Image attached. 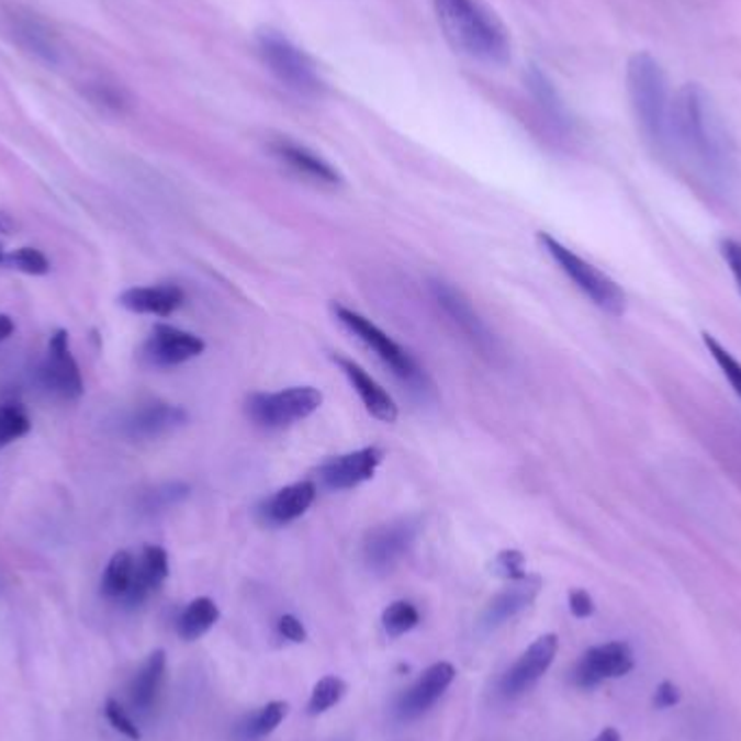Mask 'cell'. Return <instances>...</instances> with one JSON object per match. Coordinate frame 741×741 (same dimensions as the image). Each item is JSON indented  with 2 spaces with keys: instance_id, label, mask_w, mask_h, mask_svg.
<instances>
[{
  "instance_id": "obj_22",
  "label": "cell",
  "mask_w": 741,
  "mask_h": 741,
  "mask_svg": "<svg viewBox=\"0 0 741 741\" xmlns=\"http://www.w3.org/2000/svg\"><path fill=\"white\" fill-rule=\"evenodd\" d=\"M317 496V489L311 482H297L293 486H287L282 491L269 496L262 505H260V516L267 525H287L295 518H300L302 514H306V509L313 505Z\"/></svg>"
},
{
  "instance_id": "obj_43",
  "label": "cell",
  "mask_w": 741,
  "mask_h": 741,
  "mask_svg": "<svg viewBox=\"0 0 741 741\" xmlns=\"http://www.w3.org/2000/svg\"><path fill=\"white\" fill-rule=\"evenodd\" d=\"M13 228H15V224H13L11 215H7V213L0 211V235H11Z\"/></svg>"
},
{
  "instance_id": "obj_26",
  "label": "cell",
  "mask_w": 741,
  "mask_h": 741,
  "mask_svg": "<svg viewBox=\"0 0 741 741\" xmlns=\"http://www.w3.org/2000/svg\"><path fill=\"white\" fill-rule=\"evenodd\" d=\"M527 85L536 98V102L542 106L544 115L558 124L560 128H569L571 126V115L566 111L564 100L560 98L555 85L549 81V77L544 72H540L538 68H531L527 75Z\"/></svg>"
},
{
  "instance_id": "obj_20",
  "label": "cell",
  "mask_w": 741,
  "mask_h": 741,
  "mask_svg": "<svg viewBox=\"0 0 741 741\" xmlns=\"http://www.w3.org/2000/svg\"><path fill=\"white\" fill-rule=\"evenodd\" d=\"M184 423H187V412L182 411L180 406L148 404V406L133 412L126 418L124 431L131 438L150 440V438H159V436H165V434L178 429Z\"/></svg>"
},
{
  "instance_id": "obj_11",
  "label": "cell",
  "mask_w": 741,
  "mask_h": 741,
  "mask_svg": "<svg viewBox=\"0 0 741 741\" xmlns=\"http://www.w3.org/2000/svg\"><path fill=\"white\" fill-rule=\"evenodd\" d=\"M431 295L436 304L445 311V315L456 324V328L460 329L480 351L484 353L496 351L491 329L486 328V324L480 319V315L473 311V306L460 291H456L447 282H431Z\"/></svg>"
},
{
  "instance_id": "obj_12",
  "label": "cell",
  "mask_w": 741,
  "mask_h": 741,
  "mask_svg": "<svg viewBox=\"0 0 741 741\" xmlns=\"http://www.w3.org/2000/svg\"><path fill=\"white\" fill-rule=\"evenodd\" d=\"M416 523L397 520L373 529L364 542V560L373 571L393 569L412 547L416 538Z\"/></svg>"
},
{
  "instance_id": "obj_34",
  "label": "cell",
  "mask_w": 741,
  "mask_h": 741,
  "mask_svg": "<svg viewBox=\"0 0 741 741\" xmlns=\"http://www.w3.org/2000/svg\"><path fill=\"white\" fill-rule=\"evenodd\" d=\"M189 496V486L182 482H169L144 496V509L146 512H161Z\"/></svg>"
},
{
  "instance_id": "obj_21",
  "label": "cell",
  "mask_w": 741,
  "mask_h": 741,
  "mask_svg": "<svg viewBox=\"0 0 741 741\" xmlns=\"http://www.w3.org/2000/svg\"><path fill=\"white\" fill-rule=\"evenodd\" d=\"M169 575V558L167 551L161 547H146L142 558L135 564V579L133 585L128 590V594L124 596V605L128 607H137L142 605L153 592H157L165 583V579Z\"/></svg>"
},
{
  "instance_id": "obj_14",
  "label": "cell",
  "mask_w": 741,
  "mask_h": 741,
  "mask_svg": "<svg viewBox=\"0 0 741 741\" xmlns=\"http://www.w3.org/2000/svg\"><path fill=\"white\" fill-rule=\"evenodd\" d=\"M204 340L191 332L159 324L144 345V356L155 367H176L204 351Z\"/></svg>"
},
{
  "instance_id": "obj_3",
  "label": "cell",
  "mask_w": 741,
  "mask_h": 741,
  "mask_svg": "<svg viewBox=\"0 0 741 741\" xmlns=\"http://www.w3.org/2000/svg\"><path fill=\"white\" fill-rule=\"evenodd\" d=\"M627 91L642 137L661 157H667L672 98L667 77L653 55L638 53L629 59Z\"/></svg>"
},
{
  "instance_id": "obj_24",
  "label": "cell",
  "mask_w": 741,
  "mask_h": 741,
  "mask_svg": "<svg viewBox=\"0 0 741 741\" xmlns=\"http://www.w3.org/2000/svg\"><path fill=\"white\" fill-rule=\"evenodd\" d=\"M165 667H167L165 651H155L135 674L131 683V703L137 709L148 711L157 703L164 685Z\"/></svg>"
},
{
  "instance_id": "obj_32",
  "label": "cell",
  "mask_w": 741,
  "mask_h": 741,
  "mask_svg": "<svg viewBox=\"0 0 741 741\" xmlns=\"http://www.w3.org/2000/svg\"><path fill=\"white\" fill-rule=\"evenodd\" d=\"M2 262L9 265L11 269L29 273V276H46L50 271L48 258L35 247H20L11 254H4Z\"/></svg>"
},
{
  "instance_id": "obj_31",
  "label": "cell",
  "mask_w": 741,
  "mask_h": 741,
  "mask_svg": "<svg viewBox=\"0 0 741 741\" xmlns=\"http://www.w3.org/2000/svg\"><path fill=\"white\" fill-rule=\"evenodd\" d=\"M31 431V418L18 404H7L0 408V447L11 445L13 440Z\"/></svg>"
},
{
  "instance_id": "obj_45",
  "label": "cell",
  "mask_w": 741,
  "mask_h": 741,
  "mask_svg": "<svg viewBox=\"0 0 741 741\" xmlns=\"http://www.w3.org/2000/svg\"><path fill=\"white\" fill-rule=\"evenodd\" d=\"M4 260V254H2V247H0V262Z\"/></svg>"
},
{
  "instance_id": "obj_44",
  "label": "cell",
  "mask_w": 741,
  "mask_h": 741,
  "mask_svg": "<svg viewBox=\"0 0 741 741\" xmlns=\"http://www.w3.org/2000/svg\"><path fill=\"white\" fill-rule=\"evenodd\" d=\"M594 741H622V738H620V733L616 729H605V731L598 733V738Z\"/></svg>"
},
{
  "instance_id": "obj_16",
  "label": "cell",
  "mask_w": 741,
  "mask_h": 741,
  "mask_svg": "<svg viewBox=\"0 0 741 741\" xmlns=\"http://www.w3.org/2000/svg\"><path fill=\"white\" fill-rule=\"evenodd\" d=\"M9 26L15 42L37 59L46 64L59 61V40L55 31L35 13L29 11H13L9 15Z\"/></svg>"
},
{
  "instance_id": "obj_9",
  "label": "cell",
  "mask_w": 741,
  "mask_h": 741,
  "mask_svg": "<svg viewBox=\"0 0 741 741\" xmlns=\"http://www.w3.org/2000/svg\"><path fill=\"white\" fill-rule=\"evenodd\" d=\"M42 382L48 391L66 400H79L85 391L81 369L70 351V338L66 329H57L50 336L48 353L42 364Z\"/></svg>"
},
{
  "instance_id": "obj_35",
  "label": "cell",
  "mask_w": 741,
  "mask_h": 741,
  "mask_svg": "<svg viewBox=\"0 0 741 741\" xmlns=\"http://www.w3.org/2000/svg\"><path fill=\"white\" fill-rule=\"evenodd\" d=\"M104 716L109 720V725L124 738H128L131 741L142 740V731L139 727L133 722V718L126 714V709L115 700V698H109L104 703Z\"/></svg>"
},
{
  "instance_id": "obj_17",
  "label": "cell",
  "mask_w": 741,
  "mask_h": 741,
  "mask_svg": "<svg viewBox=\"0 0 741 741\" xmlns=\"http://www.w3.org/2000/svg\"><path fill=\"white\" fill-rule=\"evenodd\" d=\"M269 150L280 164L293 169L297 176H304L317 184H340V173L326 159L291 139H273Z\"/></svg>"
},
{
  "instance_id": "obj_39",
  "label": "cell",
  "mask_w": 741,
  "mask_h": 741,
  "mask_svg": "<svg viewBox=\"0 0 741 741\" xmlns=\"http://www.w3.org/2000/svg\"><path fill=\"white\" fill-rule=\"evenodd\" d=\"M681 703V689L672 681H661L653 696V705L658 709H670Z\"/></svg>"
},
{
  "instance_id": "obj_8",
  "label": "cell",
  "mask_w": 741,
  "mask_h": 741,
  "mask_svg": "<svg viewBox=\"0 0 741 741\" xmlns=\"http://www.w3.org/2000/svg\"><path fill=\"white\" fill-rule=\"evenodd\" d=\"M636 665L633 651L627 642H607L592 647L579 659L573 672V681L581 689H592L607 678H620L629 674Z\"/></svg>"
},
{
  "instance_id": "obj_36",
  "label": "cell",
  "mask_w": 741,
  "mask_h": 741,
  "mask_svg": "<svg viewBox=\"0 0 741 741\" xmlns=\"http://www.w3.org/2000/svg\"><path fill=\"white\" fill-rule=\"evenodd\" d=\"M523 564H525L523 553H518V551H503L494 560V571H496V575H501L503 579L520 581V579L527 576V573L523 571Z\"/></svg>"
},
{
  "instance_id": "obj_37",
  "label": "cell",
  "mask_w": 741,
  "mask_h": 741,
  "mask_svg": "<svg viewBox=\"0 0 741 741\" xmlns=\"http://www.w3.org/2000/svg\"><path fill=\"white\" fill-rule=\"evenodd\" d=\"M89 96H91V100L96 104H100L104 109H113V111H120L126 104V98H124L122 89H117L113 85H104V82L102 85H93V89L89 91Z\"/></svg>"
},
{
  "instance_id": "obj_5",
  "label": "cell",
  "mask_w": 741,
  "mask_h": 741,
  "mask_svg": "<svg viewBox=\"0 0 741 741\" xmlns=\"http://www.w3.org/2000/svg\"><path fill=\"white\" fill-rule=\"evenodd\" d=\"M540 244L549 251V256L560 265V269L575 282L576 289L590 297L592 304H596L607 315L620 317L627 311V297L625 291L600 269L576 256L573 249L562 246L558 239H553L547 233H540Z\"/></svg>"
},
{
  "instance_id": "obj_7",
  "label": "cell",
  "mask_w": 741,
  "mask_h": 741,
  "mask_svg": "<svg viewBox=\"0 0 741 741\" xmlns=\"http://www.w3.org/2000/svg\"><path fill=\"white\" fill-rule=\"evenodd\" d=\"M336 317L345 328L353 332L367 347H371L382 358V362L393 369L395 375H400L412 386H418L423 382V373L416 367V362L412 360L411 353L402 345H397L386 332H382L375 324H371L367 317H362V315H358L349 308H343V306L336 308Z\"/></svg>"
},
{
  "instance_id": "obj_42",
  "label": "cell",
  "mask_w": 741,
  "mask_h": 741,
  "mask_svg": "<svg viewBox=\"0 0 741 741\" xmlns=\"http://www.w3.org/2000/svg\"><path fill=\"white\" fill-rule=\"evenodd\" d=\"M13 319L7 317V315H0V343L7 340L11 334H13Z\"/></svg>"
},
{
  "instance_id": "obj_25",
  "label": "cell",
  "mask_w": 741,
  "mask_h": 741,
  "mask_svg": "<svg viewBox=\"0 0 741 741\" xmlns=\"http://www.w3.org/2000/svg\"><path fill=\"white\" fill-rule=\"evenodd\" d=\"M220 620V607L209 596H200L191 600L178 618V636L187 642L200 640L209 633Z\"/></svg>"
},
{
  "instance_id": "obj_4",
  "label": "cell",
  "mask_w": 741,
  "mask_h": 741,
  "mask_svg": "<svg viewBox=\"0 0 741 741\" xmlns=\"http://www.w3.org/2000/svg\"><path fill=\"white\" fill-rule=\"evenodd\" d=\"M256 50L267 70L287 89L306 98H317L326 91V82L319 75L317 64L306 55L304 48L293 44L280 31L276 29L258 31Z\"/></svg>"
},
{
  "instance_id": "obj_29",
  "label": "cell",
  "mask_w": 741,
  "mask_h": 741,
  "mask_svg": "<svg viewBox=\"0 0 741 741\" xmlns=\"http://www.w3.org/2000/svg\"><path fill=\"white\" fill-rule=\"evenodd\" d=\"M418 622H420L418 609H416L412 603H408V600H395V603H391V605L384 609V614H382L384 631H386L391 638L406 636V633L412 631Z\"/></svg>"
},
{
  "instance_id": "obj_19",
  "label": "cell",
  "mask_w": 741,
  "mask_h": 741,
  "mask_svg": "<svg viewBox=\"0 0 741 741\" xmlns=\"http://www.w3.org/2000/svg\"><path fill=\"white\" fill-rule=\"evenodd\" d=\"M542 581L538 576H525L520 581H512V587L503 590L501 594H496L491 605L484 611V627L486 629H496L503 622L512 620L514 616H518L520 611H525L538 596Z\"/></svg>"
},
{
  "instance_id": "obj_33",
  "label": "cell",
  "mask_w": 741,
  "mask_h": 741,
  "mask_svg": "<svg viewBox=\"0 0 741 741\" xmlns=\"http://www.w3.org/2000/svg\"><path fill=\"white\" fill-rule=\"evenodd\" d=\"M703 343L709 349V353L714 356V360L718 362V367L722 369L725 378L731 382V386L736 389V393L741 397V362L729 351L725 349L711 334H703Z\"/></svg>"
},
{
  "instance_id": "obj_18",
  "label": "cell",
  "mask_w": 741,
  "mask_h": 741,
  "mask_svg": "<svg viewBox=\"0 0 741 741\" xmlns=\"http://www.w3.org/2000/svg\"><path fill=\"white\" fill-rule=\"evenodd\" d=\"M334 360L343 369V373L347 375V380L351 382L353 391L362 400L364 408L371 412V416H375L382 423H395L397 420V414H400L397 404L362 367H358L353 360H347V358H340V356L334 358Z\"/></svg>"
},
{
  "instance_id": "obj_30",
  "label": "cell",
  "mask_w": 741,
  "mask_h": 741,
  "mask_svg": "<svg viewBox=\"0 0 741 741\" xmlns=\"http://www.w3.org/2000/svg\"><path fill=\"white\" fill-rule=\"evenodd\" d=\"M347 694V683L338 676H324L311 694L308 700V714L311 716H322L329 711L334 705H338L343 700V696Z\"/></svg>"
},
{
  "instance_id": "obj_10",
  "label": "cell",
  "mask_w": 741,
  "mask_h": 741,
  "mask_svg": "<svg viewBox=\"0 0 741 741\" xmlns=\"http://www.w3.org/2000/svg\"><path fill=\"white\" fill-rule=\"evenodd\" d=\"M560 651V640L555 633L540 636L518 661L505 672L501 681V692L509 698L525 694L529 687H534L551 667L555 655Z\"/></svg>"
},
{
  "instance_id": "obj_40",
  "label": "cell",
  "mask_w": 741,
  "mask_h": 741,
  "mask_svg": "<svg viewBox=\"0 0 741 741\" xmlns=\"http://www.w3.org/2000/svg\"><path fill=\"white\" fill-rule=\"evenodd\" d=\"M722 256H725V260H727V265H729V269H731V273H733V278H736V282H738V289H740L741 293L740 242H736V239H725V242H722Z\"/></svg>"
},
{
  "instance_id": "obj_41",
  "label": "cell",
  "mask_w": 741,
  "mask_h": 741,
  "mask_svg": "<svg viewBox=\"0 0 741 741\" xmlns=\"http://www.w3.org/2000/svg\"><path fill=\"white\" fill-rule=\"evenodd\" d=\"M569 605L575 618H590L594 614V600L585 590H573L569 594Z\"/></svg>"
},
{
  "instance_id": "obj_6",
  "label": "cell",
  "mask_w": 741,
  "mask_h": 741,
  "mask_svg": "<svg viewBox=\"0 0 741 741\" xmlns=\"http://www.w3.org/2000/svg\"><path fill=\"white\" fill-rule=\"evenodd\" d=\"M324 395L313 386H293L280 393H260L247 402V414L254 423L278 429L304 420L319 411Z\"/></svg>"
},
{
  "instance_id": "obj_27",
  "label": "cell",
  "mask_w": 741,
  "mask_h": 741,
  "mask_svg": "<svg viewBox=\"0 0 741 741\" xmlns=\"http://www.w3.org/2000/svg\"><path fill=\"white\" fill-rule=\"evenodd\" d=\"M135 564L137 560L128 553V551H117L102 575V583L100 590L106 598L111 600H124V596L128 594L133 579H135Z\"/></svg>"
},
{
  "instance_id": "obj_28",
  "label": "cell",
  "mask_w": 741,
  "mask_h": 741,
  "mask_svg": "<svg viewBox=\"0 0 741 741\" xmlns=\"http://www.w3.org/2000/svg\"><path fill=\"white\" fill-rule=\"evenodd\" d=\"M287 714H289V703L284 700L267 703L262 709L247 716L246 722L239 727V738L242 741H258L271 736L282 725Z\"/></svg>"
},
{
  "instance_id": "obj_15",
  "label": "cell",
  "mask_w": 741,
  "mask_h": 741,
  "mask_svg": "<svg viewBox=\"0 0 741 741\" xmlns=\"http://www.w3.org/2000/svg\"><path fill=\"white\" fill-rule=\"evenodd\" d=\"M382 458L384 453L375 447L345 453L328 460L319 469V478L332 491H349L369 482L375 475V469L380 467Z\"/></svg>"
},
{
  "instance_id": "obj_1",
  "label": "cell",
  "mask_w": 741,
  "mask_h": 741,
  "mask_svg": "<svg viewBox=\"0 0 741 741\" xmlns=\"http://www.w3.org/2000/svg\"><path fill=\"white\" fill-rule=\"evenodd\" d=\"M667 157L683 161L716 191H729L738 178L729 131L709 93L696 82L685 85L672 100Z\"/></svg>"
},
{
  "instance_id": "obj_23",
  "label": "cell",
  "mask_w": 741,
  "mask_h": 741,
  "mask_svg": "<svg viewBox=\"0 0 741 741\" xmlns=\"http://www.w3.org/2000/svg\"><path fill=\"white\" fill-rule=\"evenodd\" d=\"M184 302L182 289L176 284H161V287H135L120 295V304L137 315H157L169 317L176 313Z\"/></svg>"
},
{
  "instance_id": "obj_38",
  "label": "cell",
  "mask_w": 741,
  "mask_h": 741,
  "mask_svg": "<svg viewBox=\"0 0 741 741\" xmlns=\"http://www.w3.org/2000/svg\"><path fill=\"white\" fill-rule=\"evenodd\" d=\"M278 633L293 642V644H302L308 640V633H306V627L302 625L300 618H295L293 614H284L280 620H278Z\"/></svg>"
},
{
  "instance_id": "obj_2",
  "label": "cell",
  "mask_w": 741,
  "mask_h": 741,
  "mask_svg": "<svg viewBox=\"0 0 741 741\" xmlns=\"http://www.w3.org/2000/svg\"><path fill=\"white\" fill-rule=\"evenodd\" d=\"M438 24L449 44L464 57L501 66L512 55L507 29L482 0H434Z\"/></svg>"
},
{
  "instance_id": "obj_13",
  "label": "cell",
  "mask_w": 741,
  "mask_h": 741,
  "mask_svg": "<svg viewBox=\"0 0 741 741\" xmlns=\"http://www.w3.org/2000/svg\"><path fill=\"white\" fill-rule=\"evenodd\" d=\"M456 678V667L447 661L429 665L397 703L400 720H416L427 714Z\"/></svg>"
}]
</instances>
